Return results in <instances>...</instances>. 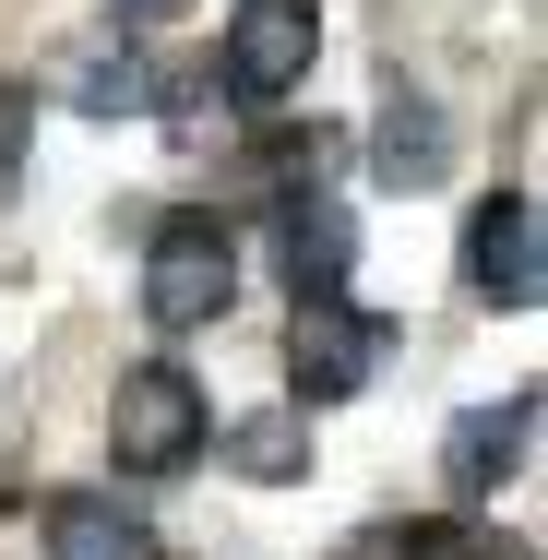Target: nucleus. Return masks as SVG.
Listing matches in <instances>:
<instances>
[{
	"instance_id": "obj_14",
	"label": "nucleus",
	"mask_w": 548,
	"mask_h": 560,
	"mask_svg": "<svg viewBox=\"0 0 548 560\" xmlns=\"http://www.w3.org/2000/svg\"><path fill=\"white\" fill-rule=\"evenodd\" d=\"M24 167V96H0V179Z\"/></svg>"
},
{
	"instance_id": "obj_12",
	"label": "nucleus",
	"mask_w": 548,
	"mask_h": 560,
	"mask_svg": "<svg viewBox=\"0 0 548 560\" xmlns=\"http://www.w3.org/2000/svg\"><path fill=\"white\" fill-rule=\"evenodd\" d=\"M418 560H525V549H501L489 525H430V537H418Z\"/></svg>"
},
{
	"instance_id": "obj_10",
	"label": "nucleus",
	"mask_w": 548,
	"mask_h": 560,
	"mask_svg": "<svg viewBox=\"0 0 548 560\" xmlns=\"http://www.w3.org/2000/svg\"><path fill=\"white\" fill-rule=\"evenodd\" d=\"M226 465H238L250 489H299V477H311V430H299L287 406H263V418L226 430Z\"/></svg>"
},
{
	"instance_id": "obj_13",
	"label": "nucleus",
	"mask_w": 548,
	"mask_h": 560,
	"mask_svg": "<svg viewBox=\"0 0 548 560\" xmlns=\"http://www.w3.org/2000/svg\"><path fill=\"white\" fill-rule=\"evenodd\" d=\"M334 560H418V537H406V525H370V537H346Z\"/></svg>"
},
{
	"instance_id": "obj_5",
	"label": "nucleus",
	"mask_w": 548,
	"mask_h": 560,
	"mask_svg": "<svg viewBox=\"0 0 548 560\" xmlns=\"http://www.w3.org/2000/svg\"><path fill=\"white\" fill-rule=\"evenodd\" d=\"M465 287L501 299V311H537L548 299V238H537V191H489L465 215Z\"/></svg>"
},
{
	"instance_id": "obj_7",
	"label": "nucleus",
	"mask_w": 548,
	"mask_h": 560,
	"mask_svg": "<svg viewBox=\"0 0 548 560\" xmlns=\"http://www.w3.org/2000/svg\"><path fill=\"white\" fill-rule=\"evenodd\" d=\"M36 537H48V560H155V525L131 501H108V489H60Z\"/></svg>"
},
{
	"instance_id": "obj_1",
	"label": "nucleus",
	"mask_w": 548,
	"mask_h": 560,
	"mask_svg": "<svg viewBox=\"0 0 548 560\" xmlns=\"http://www.w3.org/2000/svg\"><path fill=\"white\" fill-rule=\"evenodd\" d=\"M203 442H215V406H203L191 370H167V358L119 370V394H108V465L119 477H191Z\"/></svg>"
},
{
	"instance_id": "obj_9",
	"label": "nucleus",
	"mask_w": 548,
	"mask_h": 560,
	"mask_svg": "<svg viewBox=\"0 0 548 560\" xmlns=\"http://www.w3.org/2000/svg\"><path fill=\"white\" fill-rule=\"evenodd\" d=\"M346 262H358V226L334 215L323 191H311V203H287V275H299V299L346 287Z\"/></svg>"
},
{
	"instance_id": "obj_6",
	"label": "nucleus",
	"mask_w": 548,
	"mask_h": 560,
	"mask_svg": "<svg viewBox=\"0 0 548 560\" xmlns=\"http://www.w3.org/2000/svg\"><path fill=\"white\" fill-rule=\"evenodd\" d=\"M525 453H537V394L465 406V418L441 430V477H453V501H489L501 477H525Z\"/></svg>"
},
{
	"instance_id": "obj_11",
	"label": "nucleus",
	"mask_w": 548,
	"mask_h": 560,
	"mask_svg": "<svg viewBox=\"0 0 548 560\" xmlns=\"http://www.w3.org/2000/svg\"><path fill=\"white\" fill-rule=\"evenodd\" d=\"M60 96H72V108H96V119H131L143 108V96H155V72H143V60H131V48H96V60H72V72H60Z\"/></svg>"
},
{
	"instance_id": "obj_2",
	"label": "nucleus",
	"mask_w": 548,
	"mask_h": 560,
	"mask_svg": "<svg viewBox=\"0 0 548 560\" xmlns=\"http://www.w3.org/2000/svg\"><path fill=\"white\" fill-rule=\"evenodd\" d=\"M226 299H238V250L215 215H167L143 238V323L155 335H203Z\"/></svg>"
},
{
	"instance_id": "obj_15",
	"label": "nucleus",
	"mask_w": 548,
	"mask_h": 560,
	"mask_svg": "<svg viewBox=\"0 0 548 560\" xmlns=\"http://www.w3.org/2000/svg\"><path fill=\"white\" fill-rule=\"evenodd\" d=\"M119 24H167V12H179V0H108Z\"/></svg>"
},
{
	"instance_id": "obj_4",
	"label": "nucleus",
	"mask_w": 548,
	"mask_h": 560,
	"mask_svg": "<svg viewBox=\"0 0 548 560\" xmlns=\"http://www.w3.org/2000/svg\"><path fill=\"white\" fill-rule=\"evenodd\" d=\"M370 370H382V323H370L346 287L299 299V335H287V382H299V406H346Z\"/></svg>"
},
{
	"instance_id": "obj_8",
	"label": "nucleus",
	"mask_w": 548,
	"mask_h": 560,
	"mask_svg": "<svg viewBox=\"0 0 548 560\" xmlns=\"http://www.w3.org/2000/svg\"><path fill=\"white\" fill-rule=\"evenodd\" d=\"M370 167H382V191H441L453 179V119L430 96H394L382 131H370Z\"/></svg>"
},
{
	"instance_id": "obj_3",
	"label": "nucleus",
	"mask_w": 548,
	"mask_h": 560,
	"mask_svg": "<svg viewBox=\"0 0 548 560\" xmlns=\"http://www.w3.org/2000/svg\"><path fill=\"white\" fill-rule=\"evenodd\" d=\"M311 48H323V12H311V0H250V12L226 24V48H215V84L238 108H275V96L311 84Z\"/></svg>"
}]
</instances>
